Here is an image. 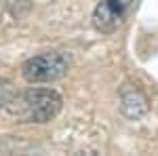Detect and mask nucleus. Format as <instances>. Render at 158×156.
Here are the masks:
<instances>
[{
    "instance_id": "nucleus-1",
    "label": "nucleus",
    "mask_w": 158,
    "mask_h": 156,
    "mask_svg": "<svg viewBox=\"0 0 158 156\" xmlns=\"http://www.w3.org/2000/svg\"><path fill=\"white\" fill-rule=\"evenodd\" d=\"M61 97L53 89H27L15 93L6 103L9 114L19 122H49L61 112Z\"/></svg>"
},
{
    "instance_id": "nucleus-2",
    "label": "nucleus",
    "mask_w": 158,
    "mask_h": 156,
    "mask_svg": "<svg viewBox=\"0 0 158 156\" xmlns=\"http://www.w3.org/2000/svg\"><path fill=\"white\" fill-rule=\"evenodd\" d=\"M70 70V59L59 51H49L30 57L21 65V74L27 82H53L63 78Z\"/></svg>"
},
{
    "instance_id": "nucleus-3",
    "label": "nucleus",
    "mask_w": 158,
    "mask_h": 156,
    "mask_svg": "<svg viewBox=\"0 0 158 156\" xmlns=\"http://www.w3.org/2000/svg\"><path fill=\"white\" fill-rule=\"evenodd\" d=\"M139 0H101L93 11V25L101 34H114L131 17Z\"/></svg>"
},
{
    "instance_id": "nucleus-4",
    "label": "nucleus",
    "mask_w": 158,
    "mask_h": 156,
    "mask_svg": "<svg viewBox=\"0 0 158 156\" xmlns=\"http://www.w3.org/2000/svg\"><path fill=\"white\" fill-rule=\"evenodd\" d=\"M15 95L13 91V84L4 78H0V108H6V103L11 101V97Z\"/></svg>"
}]
</instances>
